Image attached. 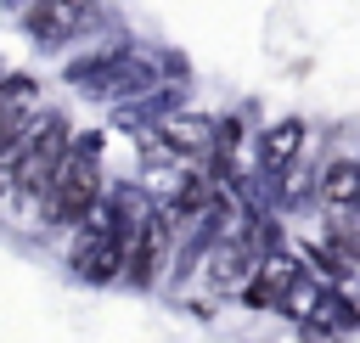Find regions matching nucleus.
I'll return each instance as SVG.
<instances>
[{
  "label": "nucleus",
  "mask_w": 360,
  "mask_h": 343,
  "mask_svg": "<svg viewBox=\"0 0 360 343\" xmlns=\"http://www.w3.org/2000/svg\"><path fill=\"white\" fill-rule=\"evenodd\" d=\"M208 141H214V124L208 118H197V112H174V118H163L158 124V141H152V152H208Z\"/></svg>",
  "instance_id": "9"
},
{
  "label": "nucleus",
  "mask_w": 360,
  "mask_h": 343,
  "mask_svg": "<svg viewBox=\"0 0 360 343\" xmlns=\"http://www.w3.org/2000/svg\"><path fill=\"white\" fill-rule=\"evenodd\" d=\"M101 202V146L96 141H68L51 186H45V208L56 225H84Z\"/></svg>",
  "instance_id": "2"
},
{
  "label": "nucleus",
  "mask_w": 360,
  "mask_h": 343,
  "mask_svg": "<svg viewBox=\"0 0 360 343\" xmlns=\"http://www.w3.org/2000/svg\"><path fill=\"white\" fill-rule=\"evenodd\" d=\"M62 152H68V124L51 112L45 124L34 118L6 152H0V191H28V197H45V186H51V174H56V163H62Z\"/></svg>",
  "instance_id": "1"
},
{
  "label": "nucleus",
  "mask_w": 360,
  "mask_h": 343,
  "mask_svg": "<svg viewBox=\"0 0 360 343\" xmlns=\"http://www.w3.org/2000/svg\"><path fill=\"white\" fill-rule=\"evenodd\" d=\"M124 253H129V242H124L101 214H90V219H84V236H79V247H73V270H79L84 281H112V276H124Z\"/></svg>",
  "instance_id": "5"
},
{
  "label": "nucleus",
  "mask_w": 360,
  "mask_h": 343,
  "mask_svg": "<svg viewBox=\"0 0 360 343\" xmlns=\"http://www.w3.org/2000/svg\"><path fill=\"white\" fill-rule=\"evenodd\" d=\"M315 197H321L326 208L360 202V163H354V157H332L326 169H315Z\"/></svg>",
  "instance_id": "10"
},
{
  "label": "nucleus",
  "mask_w": 360,
  "mask_h": 343,
  "mask_svg": "<svg viewBox=\"0 0 360 343\" xmlns=\"http://www.w3.org/2000/svg\"><path fill=\"white\" fill-rule=\"evenodd\" d=\"M169 236H174V219L152 208V214L141 219V231L129 236V253H124V276H129L135 287H152V281L163 276V264H169Z\"/></svg>",
  "instance_id": "6"
},
{
  "label": "nucleus",
  "mask_w": 360,
  "mask_h": 343,
  "mask_svg": "<svg viewBox=\"0 0 360 343\" xmlns=\"http://www.w3.org/2000/svg\"><path fill=\"white\" fill-rule=\"evenodd\" d=\"M34 112H39V84H34L28 73L0 79V152L34 124Z\"/></svg>",
  "instance_id": "8"
},
{
  "label": "nucleus",
  "mask_w": 360,
  "mask_h": 343,
  "mask_svg": "<svg viewBox=\"0 0 360 343\" xmlns=\"http://www.w3.org/2000/svg\"><path fill=\"white\" fill-rule=\"evenodd\" d=\"M253 264H259V242H253L248 231H242V236H225V242L208 247V287L231 292V287H242V281L253 276Z\"/></svg>",
  "instance_id": "7"
},
{
  "label": "nucleus",
  "mask_w": 360,
  "mask_h": 343,
  "mask_svg": "<svg viewBox=\"0 0 360 343\" xmlns=\"http://www.w3.org/2000/svg\"><path fill=\"white\" fill-rule=\"evenodd\" d=\"M96 0H34L28 11H22V28H28V39L34 45H45V51H56V45H68V39H79V34H90L96 28Z\"/></svg>",
  "instance_id": "3"
},
{
  "label": "nucleus",
  "mask_w": 360,
  "mask_h": 343,
  "mask_svg": "<svg viewBox=\"0 0 360 343\" xmlns=\"http://www.w3.org/2000/svg\"><path fill=\"white\" fill-rule=\"evenodd\" d=\"M298 287H304V264L287 253H264L253 264V276L242 281V304L248 309H287Z\"/></svg>",
  "instance_id": "4"
},
{
  "label": "nucleus",
  "mask_w": 360,
  "mask_h": 343,
  "mask_svg": "<svg viewBox=\"0 0 360 343\" xmlns=\"http://www.w3.org/2000/svg\"><path fill=\"white\" fill-rule=\"evenodd\" d=\"M298 152H304V124H298V118L270 124V129H264V141H259V163H264V174H276V169L298 163Z\"/></svg>",
  "instance_id": "11"
},
{
  "label": "nucleus",
  "mask_w": 360,
  "mask_h": 343,
  "mask_svg": "<svg viewBox=\"0 0 360 343\" xmlns=\"http://www.w3.org/2000/svg\"><path fill=\"white\" fill-rule=\"evenodd\" d=\"M298 321H304L309 332H332V337H338V332H349L360 315H354V304H349L343 292H321V287H315V298L304 304V315H298Z\"/></svg>",
  "instance_id": "12"
}]
</instances>
